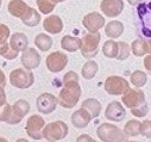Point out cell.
Instances as JSON below:
<instances>
[{
	"label": "cell",
	"mask_w": 151,
	"mask_h": 142,
	"mask_svg": "<svg viewBox=\"0 0 151 142\" xmlns=\"http://www.w3.org/2000/svg\"><path fill=\"white\" fill-rule=\"evenodd\" d=\"M81 87L79 83H67L63 84L62 90L57 97V103L64 109H71L78 104L81 97Z\"/></svg>",
	"instance_id": "1"
},
{
	"label": "cell",
	"mask_w": 151,
	"mask_h": 142,
	"mask_svg": "<svg viewBox=\"0 0 151 142\" xmlns=\"http://www.w3.org/2000/svg\"><path fill=\"white\" fill-rule=\"evenodd\" d=\"M96 135L102 142H126V134L117 125L111 123H102L96 129Z\"/></svg>",
	"instance_id": "2"
},
{
	"label": "cell",
	"mask_w": 151,
	"mask_h": 142,
	"mask_svg": "<svg viewBox=\"0 0 151 142\" xmlns=\"http://www.w3.org/2000/svg\"><path fill=\"white\" fill-rule=\"evenodd\" d=\"M68 125L63 121H56L47 124L43 128L42 135L43 138H45L48 142H57L60 140H63L68 135Z\"/></svg>",
	"instance_id": "3"
},
{
	"label": "cell",
	"mask_w": 151,
	"mask_h": 142,
	"mask_svg": "<svg viewBox=\"0 0 151 142\" xmlns=\"http://www.w3.org/2000/svg\"><path fill=\"white\" fill-rule=\"evenodd\" d=\"M100 33L99 32H89L81 38V47L80 51L83 57L86 59H93L99 53V43H100Z\"/></svg>",
	"instance_id": "4"
},
{
	"label": "cell",
	"mask_w": 151,
	"mask_h": 142,
	"mask_svg": "<svg viewBox=\"0 0 151 142\" xmlns=\"http://www.w3.org/2000/svg\"><path fill=\"white\" fill-rule=\"evenodd\" d=\"M10 83L16 88L25 90L33 85L35 75L31 70H27L25 68H17L10 73Z\"/></svg>",
	"instance_id": "5"
},
{
	"label": "cell",
	"mask_w": 151,
	"mask_h": 142,
	"mask_svg": "<svg viewBox=\"0 0 151 142\" xmlns=\"http://www.w3.org/2000/svg\"><path fill=\"white\" fill-rule=\"evenodd\" d=\"M130 88L129 81L118 75H111L105 81V91L111 96H122Z\"/></svg>",
	"instance_id": "6"
},
{
	"label": "cell",
	"mask_w": 151,
	"mask_h": 142,
	"mask_svg": "<svg viewBox=\"0 0 151 142\" xmlns=\"http://www.w3.org/2000/svg\"><path fill=\"white\" fill-rule=\"evenodd\" d=\"M45 127V121L43 120V117H41L40 115H32L31 117H29L27 122H26V134L33 138V140H41L43 138L42 131L43 128Z\"/></svg>",
	"instance_id": "7"
},
{
	"label": "cell",
	"mask_w": 151,
	"mask_h": 142,
	"mask_svg": "<svg viewBox=\"0 0 151 142\" xmlns=\"http://www.w3.org/2000/svg\"><path fill=\"white\" fill-rule=\"evenodd\" d=\"M57 104V98L52 93H42L36 100V108L38 112L43 115H49L55 111Z\"/></svg>",
	"instance_id": "8"
},
{
	"label": "cell",
	"mask_w": 151,
	"mask_h": 142,
	"mask_svg": "<svg viewBox=\"0 0 151 142\" xmlns=\"http://www.w3.org/2000/svg\"><path fill=\"white\" fill-rule=\"evenodd\" d=\"M68 63V56L62 51H54L47 56V68L52 73H58L65 68Z\"/></svg>",
	"instance_id": "9"
},
{
	"label": "cell",
	"mask_w": 151,
	"mask_h": 142,
	"mask_svg": "<svg viewBox=\"0 0 151 142\" xmlns=\"http://www.w3.org/2000/svg\"><path fill=\"white\" fill-rule=\"evenodd\" d=\"M122 101L126 108L133 109L145 103V94L139 88H129L125 93L122 94Z\"/></svg>",
	"instance_id": "10"
},
{
	"label": "cell",
	"mask_w": 151,
	"mask_h": 142,
	"mask_svg": "<svg viewBox=\"0 0 151 142\" xmlns=\"http://www.w3.org/2000/svg\"><path fill=\"white\" fill-rule=\"evenodd\" d=\"M30 111V104L24 100V99H19L17 100L11 108V116L7 121L9 124H17L19 123L25 115H27Z\"/></svg>",
	"instance_id": "11"
},
{
	"label": "cell",
	"mask_w": 151,
	"mask_h": 142,
	"mask_svg": "<svg viewBox=\"0 0 151 142\" xmlns=\"http://www.w3.org/2000/svg\"><path fill=\"white\" fill-rule=\"evenodd\" d=\"M20 61L25 69L32 70L41 64V55L35 48H26L22 54Z\"/></svg>",
	"instance_id": "12"
},
{
	"label": "cell",
	"mask_w": 151,
	"mask_h": 142,
	"mask_svg": "<svg viewBox=\"0 0 151 142\" xmlns=\"http://www.w3.org/2000/svg\"><path fill=\"white\" fill-rule=\"evenodd\" d=\"M100 9L105 16L109 18L118 17L124 10L123 0H102L100 4Z\"/></svg>",
	"instance_id": "13"
},
{
	"label": "cell",
	"mask_w": 151,
	"mask_h": 142,
	"mask_svg": "<svg viewBox=\"0 0 151 142\" xmlns=\"http://www.w3.org/2000/svg\"><path fill=\"white\" fill-rule=\"evenodd\" d=\"M82 24L88 32H99V30L105 26V18L98 12H91L83 17Z\"/></svg>",
	"instance_id": "14"
},
{
	"label": "cell",
	"mask_w": 151,
	"mask_h": 142,
	"mask_svg": "<svg viewBox=\"0 0 151 142\" xmlns=\"http://www.w3.org/2000/svg\"><path fill=\"white\" fill-rule=\"evenodd\" d=\"M105 117L112 122H122L126 117V110L119 101H111L105 110Z\"/></svg>",
	"instance_id": "15"
},
{
	"label": "cell",
	"mask_w": 151,
	"mask_h": 142,
	"mask_svg": "<svg viewBox=\"0 0 151 142\" xmlns=\"http://www.w3.org/2000/svg\"><path fill=\"white\" fill-rule=\"evenodd\" d=\"M91 121H92L91 114H89L86 109H83V108L76 110V111H75V112L71 115V123H73V125H74L75 128H78V129H83V128H86V127L89 124Z\"/></svg>",
	"instance_id": "16"
},
{
	"label": "cell",
	"mask_w": 151,
	"mask_h": 142,
	"mask_svg": "<svg viewBox=\"0 0 151 142\" xmlns=\"http://www.w3.org/2000/svg\"><path fill=\"white\" fill-rule=\"evenodd\" d=\"M43 28L50 35H57L63 30V22L58 16L52 14L43 20Z\"/></svg>",
	"instance_id": "17"
},
{
	"label": "cell",
	"mask_w": 151,
	"mask_h": 142,
	"mask_svg": "<svg viewBox=\"0 0 151 142\" xmlns=\"http://www.w3.org/2000/svg\"><path fill=\"white\" fill-rule=\"evenodd\" d=\"M10 47L14 51H24L26 48H29V40L26 37V35L22 32H16L10 37Z\"/></svg>",
	"instance_id": "18"
},
{
	"label": "cell",
	"mask_w": 151,
	"mask_h": 142,
	"mask_svg": "<svg viewBox=\"0 0 151 142\" xmlns=\"http://www.w3.org/2000/svg\"><path fill=\"white\" fill-rule=\"evenodd\" d=\"M29 5L23 1V0H11L9 3V6H7V10H9V13L13 17H17V18H22L25 12L29 10Z\"/></svg>",
	"instance_id": "19"
},
{
	"label": "cell",
	"mask_w": 151,
	"mask_h": 142,
	"mask_svg": "<svg viewBox=\"0 0 151 142\" xmlns=\"http://www.w3.org/2000/svg\"><path fill=\"white\" fill-rule=\"evenodd\" d=\"M124 32V24L119 20H111L105 26V33L108 38H118Z\"/></svg>",
	"instance_id": "20"
},
{
	"label": "cell",
	"mask_w": 151,
	"mask_h": 142,
	"mask_svg": "<svg viewBox=\"0 0 151 142\" xmlns=\"http://www.w3.org/2000/svg\"><path fill=\"white\" fill-rule=\"evenodd\" d=\"M61 47H62V49H64V50H67L69 53H74V51H76V50L80 49L81 38L65 35V36L61 40Z\"/></svg>",
	"instance_id": "21"
},
{
	"label": "cell",
	"mask_w": 151,
	"mask_h": 142,
	"mask_svg": "<svg viewBox=\"0 0 151 142\" xmlns=\"http://www.w3.org/2000/svg\"><path fill=\"white\" fill-rule=\"evenodd\" d=\"M20 19H22L23 24H25L26 26H31L32 28V26L38 25L41 23L42 18H41V14H40L38 11L32 9V7H29V10L25 12V14Z\"/></svg>",
	"instance_id": "22"
},
{
	"label": "cell",
	"mask_w": 151,
	"mask_h": 142,
	"mask_svg": "<svg viewBox=\"0 0 151 142\" xmlns=\"http://www.w3.org/2000/svg\"><path fill=\"white\" fill-rule=\"evenodd\" d=\"M81 108L86 109V110L91 114L92 118L98 117V116L100 115V112H101V104H100V101L96 100V99H93V98L86 99V100L82 103Z\"/></svg>",
	"instance_id": "23"
},
{
	"label": "cell",
	"mask_w": 151,
	"mask_h": 142,
	"mask_svg": "<svg viewBox=\"0 0 151 142\" xmlns=\"http://www.w3.org/2000/svg\"><path fill=\"white\" fill-rule=\"evenodd\" d=\"M35 44L41 51H48L52 47V38L47 33H38L35 37Z\"/></svg>",
	"instance_id": "24"
},
{
	"label": "cell",
	"mask_w": 151,
	"mask_h": 142,
	"mask_svg": "<svg viewBox=\"0 0 151 142\" xmlns=\"http://www.w3.org/2000/svg\"><path fill=\"white\" fill-rule=\"evenodd\" d=\"M131 51L133 53L134 56H144L146 54H149V49H147V43H146V40L144 38H137L132 42L131 44Z\"/></svg>",
	"instance_id": "25"
},
{
	"label": "cell",
	"mask_w": 151,
	"mask_h": 142,
	"mask_svg": "<svg viewBox=\"0 0 151 142\" xmlns=\"http://www.w3.org/2000/svg\"><path fill=\"white\" fill-rule=\"evenodd\" d=\"M98 70H99L98 63L95 61H93V60H89V61H87L83 64L82 70H81V74H82V77L85 79L91 80V79H93L95 77V74L98 73Z\"/></svg>",
	"instance_id": "26"
},
{
	"label": "cell",
	"mask_w": 151,
	"mask_h": 142,
	"mask_svg": "<svg viewBox=\"0 0 151 142\" xmlns=\"http://www.w3.org/2000/svg\"><path fill=\"white\" fill-rule=\"evenodd\" d=\"M102 53L108 59H116L118 54V42L113 40L106 41L102 46Z\"/></svg>",
	"instance_id": "27"
},
{
	"label": "cell",
	"mask_w": 151,
	"mask_h": 142,
	"mask_svg": "<svg viewBox=\"0 0 151 142\" xmlns=\"http://www.w3.org/2000/svg\"><path fill=\"white\" fill-rule=\"evenodd\" d=\"M146 81H147V75L143 70H134L130 77V83L133 86H136L137 88L144 86L146 84Z\"/></svg>",
	"instance_id": "28"
},
{
	"label": "cell",
	"mask_w": 151,
	"mask_h": 142,
	"mask_svg": "<svg viewBox=\"0 0 151 142\" xmlns=\"http://www.w3.org/2000/svg\"><path fill=\"white\" fill-rule=\"evenodd\" d=\"M124 133L126 134V136H130V137L140 135V122L136 120L129 121L124 127Z\"/></svg>",
	"instance_id": "29"
},
{
	"label": "cell",
	"mask_w": 151,
	"mask_h": 142,
	"mask_svg": "<svg viewBox=\"0 0 151 142\" xmlns=\"http://www.w3.org/2000/svg\"><path fill=\"white\" fill-rule=\"evenodd\" d=\"M36 4L38 6V10L43 14H49L55 10L56 4L52 0H36Z\"/></svg>",
	"instance_id": "30"
},
{
	"label": "cell",
	"mask_w": 151,
	"mask_h": 142,
	"mask_svg": "<svg viewBox=\"0 0 151 142\" xmlns=\"http://www.w3.org/2000/svg\"><path fill=\"white\" fill-rule=\"evenodd\" d=\"M18 55H19V53L14 51L7 42L0 44V56H3L7 60H14L16 57H18Z\"/></svg>",
	"instance_id": "31"
},
{
	"label": "cell",
	"mask_w": 151,
	"mask_h": 142,
	"mask_svg": "<svg viewBox=\"0 0 151 142\" xmlns=\"http://www.w3.org/2000/svg\"><path fill=\"white\" fill-rule=\"evenodd\" d=\"M131 48L126 42H118V54H117V60L124 61L130 56Z\"/></svg>",
	"instance_id": "32"
},
{
	"label": "cell",
	"mask_w": 151,
	"mask_h": 142,
	"mask_svg": "<svg viewBox=\"0 0 151 142\" xmlns=\"http://www.w3.org/2000/svg\"><path fill=\"white\" fill-rule=\"evenodd\" d=\"M130 110H131V114H132L133 116H136V117H144V116H146L147 112H149V106H147V104H146V101H145V103H143L142 105L136 106V108L130 109Z\"/></svg>",
	"instance_id": "33"
},
{
	"label": "cell",
	"mask_w": 151,
	"mask_h": 142,
	"mask_svg": "<svg viewBox=\"0 0 151 142\" xmlns=\"http://www.w3.org/2000/svg\"><path fill=\"white\" fill-rule=\"evenodd\" d=\"M11 108L12 106L7 103L3 106H0V122H6L7 123L9 118L11 116Z\"/></svg>",
	"instance_id": "34"
},
{
	"label": "cell",
	"mask_w": 151,
	"mask_h": 142,
	"mask_svg": "<svg viewBox=\"0 0 151 142\" xmlns=\"http://www.w3.org/2000/svg\"><path fill=\"white\" fill-rule=\"evenodd\" d=\"M140 135H143L146 138H151V121L146 120L143 123H140Z\"/></svg>",
	"instance_id": "35"
},
{
	"label": "cell",
	"mask_w": 151,
	"mask_h": 142,
	"mask_svg": "<svg viewBox=\"0 0 151 142\" xmlns=\"http://www.w3.org/2000/svg\"><path fill=\"white\" fill-rule=\"evenodd\" d=\"M10 38V29L7 25L0 23V44L6 43Z\"/></svg>",
	"instance_id": "36"
},
{
	"label": "cell",
	"mask_w": 151,
	"mask_h": 142,
	"mask_svg": "<svg viewBox=\"0 0 151 142\" xmlns=\"http://www.w3.org/2000/svg\"><path fill=\"white\" fill-rule=\"evenodd\" d=\"M67 83H79V75L70 70V72H67L63 77V84H67Z\"/></svg>",
	"instance_id": "37"
},
{
	"label": "cell",
	"mask_w": 151,
	"mask_h": 142,
	"mask_svg": "<svg viewBox=\"0 0 151 142\" xmlns=\"http://www.w3.org/2000/svg\"><path fill=\"white\" fill-rule=\"evenodd\" d=\"M144 67H145L146 72L151 75V54H147L144 57Z\"/></svg>",
	"instance_id": "38"
},
{
	"label": "cell",
	"mask_w": 151,
	"mask_h": 142,
	"mask_svg": "<svg viewBox=\"0 0 151 142\" xmlns=\"http://www.w3.org/2000/svg\"><path fill=\"white\" fill-rule=\"evenodd\" d=\"M76 142H96L93 137H91L89 135H87V134H82V135H80L78 138H76Z\"/></svg>",
	"instance_id": "39"
},
{
	"label": "cell",
	"mask_w": 151,
	"mask_h": 142,
	"mask_svg": "<svg viewBox=\"0 0 151 142\" xmlns=\"http://www.w3.org/2000/svg\"><path fill=\"white\" fill-rule=\"evenodd\" d=\"M6 104V93L4 91V87H0V106Z\"/></svg>",
	"instance_id": "40"
},
{
	"label": "cell",
	"mask_w": 151,
	"mask_h": 142,
	"mask_svg": "<svg viewBox=\"0 0 151 142\" xmlns=\"http://www.w3.org/2000/svg\"><path fill=\"white\" fill-rule=\"evenodd\" d=\"M5 86H6V77L3 70L0 69V87H5Z\"/></svg>",
	"instance_id": "41"
},
{
	"label": "cell",
	"mask_w": 151,
	"mask_h": 142,
	"mask_svg": "<svg viewBox=\"0 0 151 142\" xmlns=\"http://www.w3.org/2000/svg\"><path fill=\"white\" fill-rule=\"evenodd\" d=\"M143 1H144V0H127V3L130 5H132V6H137V5L142 4Z\"/></svg>",
	"instance_id": "42"
},
{
	"label": "cell",
	"mask_w": 151,
	"mask_h": 142,
	"mask_svg": "<svg viewBox=\"0 0 151 142\" xmlns=\"http://www.w3.org/2000/svg\"><path fill=\"white\" fill-rule=\"evenodd\" d=\"M146 43H147V49H149V54H151V38L146 40Z\"/></svg>",
	"instance_id": "43"
},
{
	"label": "cell",
	"mask_w": 151,
	"mask_h": 142,
	"mask_svg": "<svg viewBox=\"0 0 151 142\" xmlns=\"http://www.w3.org/2000/svg\"><path fill=\"white\" fill-rule=\"evenodd\" d=\"M16 142H29L27 140H25V138H19V140H17Z\"/></svg>",
	"instance_id": "44"
},
{
	"label": "cell",
	"mask_w": 151,
	"mask_h": 142,
	"mask_svg": "<svg viewBox=\"0 0 151 142\" xmlns=\"http://www.w3.org/2000/svg\"><path fill=\"white\" fill-rule=\"evenodd\" d=\"M52 1H54L55 4H58V3H63L64 0H52Z\"/></svg>",
	"instance_id": "45"
},
{
	"label": "cell",
	"mask_w": 151,
	"mask_h": 142,
	"mask_svg": "<svg viewBox=\"0 0 151 142\" xmlns=\"http://www.w3.org/2000/svg\"><path fill=\"white\" fill-rule=\"evenodd\" d=\"M0 142H9L6 138H4V137H0Z\"/></svg>",
	"instance_id": "46"
},
{
	"label": "cell",
	"mask_w": 151,
	"mask_h": 142,
	"mask_svg": "<svg viewBox=\"0 0 151 142\" xmlns=\"http://www.w3.org/2000/svg\"><path fill=\"white\" fill-rule=\"evenodd\" d=\"M126 142H138V141H129V140H127Z\"/></svg>",
	"instance_id": "47"
},
{
	"label": "cell",
	"mask_w": 151,
	"mask_h": 142,
	"mask_svg": "<svg viewBox=\"0 0 151 142\" xmlns=\"http://www.w3.org/2000/svg\"><path fill=\"white\" fill-rule=\"evenodd\" d=\"M0 6H1V0H0Z\"/></svg>",
	"instance_id": "48"
}]
</instances>
